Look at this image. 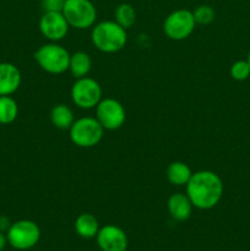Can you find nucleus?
<instances>
[{
    "label": "nucleus",
    "instance_id": "nucleus-1",
    "mask_svg": "<svg viewBox=\"0 0 250 251\" xmlns=\"http://www.w3.org/2000/svg\"><path fill=\"white\" fill-rule=\"evenodd\" d=\"M185 186L186 195L194 207L199 210H211L217 206L225 190L222 179L212 171H199L193 173Z\"/></svg>",
    "mask_w": 250,
    "mask_h": 251
},
{
    "label": "nucleus",
    "instance_id": "nucleus-2",
    "mask_svg": "<svg viewBox=\"0 0 250 251\" xmlns=\"http://www.w3.org/2000/svg\"><path fill=\"white\" fill-rule=\"evenodd\" d=\"M91 41L100 51L107 54L117 53L126 44V29L115 21H102L93 26Z\"/></svg>",
    "mask_w": 250,
    "mask_h": 251
},
{
    "label": "nucleus",
    "instance_id": "nucleus-3",
    "mask_svg": "<svg viewBox=\"0 0 250 251\" xmlns=\"http://www.w3.org/2000/svg\"><path fill=\"white\" fill-rule=\"evenodd\" d=\"M71 54L56 42L43 44L34 53V60L42 70L51 75H60L69 70Z\"/></svg>",
    "mask_w": 250,
    "mask_h": 251
},
{
    "label": "nucleus",
    "instance_id": "nucleus-4",
    "mask_svg": "<svg viewBox=\"0 0 250 251\" xmlns=\"http://www.w3.org/2000/svg\"><path fill=\"white\" fill-rule=\"evenodd\" d=\"M70 139L74 145L81 149H91L100 144L103 139L104 129L96 118L85 117L75 120L71 127Z\"/></svg>",
    "mask_w": 250,
    "mask_h": 251
},
{
    "label": "nucleus",
    "instance_id": "nucleus-5",
    "mask_svg": "<svg viewBox=\"0 0 250 251\" xmlns=\"http://www.w3.org/2000/svg\"><path fill=\"white\" fill-rule=\"evenodd\" d=\"M61 12L69 26L77 29L93 27L97 20V9L91 0H65Z\"/></svg>",
    "mask_w": 250,
    "mask_h": 251
},
{
    "label": "nucleus",
    "instance_id": "nucleus-6",
    "mask_svg": "<svg viewBox=\"0 0 250 251\" xmlns=\"http://www.w3.org/2000/svg\"><path fill=\"white\" fill-rule=\"evenodd\" d=\"M7 243L16 250L32 249L41 239V229L33 221L20 220L11 223L6 232Z\"/></svg>",
    "mask_w": 250,
    "mask_h": 251
},
{
    "label": "nucleus",
    "instance_id": "nucleus-7",
    "mask_svg": "<svg viewBox=\"0 0 250 251\" xmlns=\"http://www.w3.org/2000/svg\"><path fill=\"white\" fill-rule=\"evenodd\" d=\"M71 100L81 109H92L102 100V87L95 78L88 76L76 78L71 87Z\"/></svg>",
    "mask_w": 250,
    "mask_h": 251
},
{
    "label": "nucleus",
    "instance_id": "nucleus-8",
    "mask_svg": "<svg viewBox=\"0 0 250 251\" xmlns=\"http://www.w3.org/2000/svg\"><path fill=\"white\" fill-rule=\"evenodd\" d=\"M196 27L193 11L188 9L174 10L164 20L163 31L169 39L183 41L194 32Z\"/></svg>",
    "mask_w": 250,
    "mask_h": 251
},
{
    "label": "nucleus",
    "instance_id": "nucleus-9",
    "mask_svg": "<svg viewBox=\"0 0 250 251\" xmlns=\"http://www.w3.org/2000/svg\"><path fill=\"white\" fill-rule=\"evenodd\" d=\"M96 119L104 130H118L124 125L126 119L125 108L119 100L114 98L100 100L96 107Z\"/></svg>",
    "mask_w": 250,
    "mask_h": 251
},
{
    "label": "nucleus",
    "instance_id": "nucleus-10",
    "mask_svg": "<svg viewBox=\"0 0 250 251\" xmlns=\"http://www.w3.org/2000/svg\"><path fill=\"white\" fill-rule=\"evenodd\" d=\"M69 26L61 11H46L39 20V31L44 38L50 42H59L68 34Z\"/></svg>",
    "mask_w": 250,
    "mask_h": 251
},
{
    "label": "nucleus",
    "instance_id": "nucleus-11",
    "mask_svg": "<svg viewBox=\"0 0 250 251\" xmlns=\"http://www.w3.org/2000/svg\"><path fill=\"white\" fill-rule=\"evenodd\" d=\"M96 239L102 251H125L127 248L126 233L114 225H107L100 228Z\"/></svg>",
    "mask_w": 250,
    "mask_h": 251
},
{
    "label": "nucleus",
    "instance_id": "nucleus-12",
    "mask_svg": "<svg viewBox=\"0 0 250 251\" xmlns=\"http://www.w3.org/2000/svg\"><path fill=\"white\" fill-rule=\"evenodd\" d=\"M21 71L11 63H0V96H11L21 85Z\"/></svg>",
    "mask_w": 250,
    "mask_h": 251
},
{
    "label": "nucleus",
    "instance_id": "nucleus-13",
    "mask_svg": "<svg viewBox=\"0 0 250 251\" xmlns=\"http://www.w3.org/2000/svg\"><path fill=\"white\" fill-rule=\"evenodd\" d=\"M167 207L173 220L178 222H185L190 218L194 206L186 194L176 193L169 196Z\"/></svg>",
    "mask_w": 250,
    "mask_h": 251
},
{
    "label": "nucleus",
    "instance_id": "nucleus-14",
    "mask_svg": "<svg viewBox=\"0 0 250 251\" xmlns=\"http://www.w3.org/2000/svg\"><path fill=\"white\" fill-rule=\"evenodd\" d=\"M191 176H193V172H191L190 167L184 162H172L167 168V179L169 183L175 186L186 185L190 180Z\"/></svg>",
    "mask_w": 250,
    "mask_h": 251
},
{
    "label": "nucleus",
    "instance_id": "nucleus-15",
    "mask_svg": "<svg viewBox=\"0 0 250 251\" xmlns=\"http://www.w3.org/2000/svg\"><path fill=\"white\" fill-rule=\"evenodd\" d=\"M92 68V59L85 51H76L70 55L69 71L75 78L86 77Z\"/></svg>",
    "mask_w": 250,
    "mask_h": 251
},
{
    "label": "nucleus",
    "instance_id": "nucleus-16",
    "mask_svg": "<svg viewBox=\"0 0 250 251\" xmlns=\"http://www.w3.org/2000/svg\"><path fill=\"white\" fill-rule=\"evenodd\" d=\"M50 122L56 129L69 130L75 122L73 109L63 103L54 105L50 110Z\"/></svg>",
    "mask_w": 250,
    "mask_h": 251
},
{
    "label": "nucleus",
    "instance_id": "nucleus-17",
    "mask_svg": "<svg viewBox=\"0 0 250 251\" xmlns=\"http://www.w3.org/2000/svg\"><path fill=\"white\" fill-rule=\"evenodd\" d=\"M75 230L81 238L92 239L100 230V223L91 213H81L75 221Z\"/></svg>",
    "mask_w": 250,
    "mask_h": 251
},
{
    "label": "nucleus",
    "instance_id": "nucleus-18",
    "mask_svg": "<svg viewBox=\"0 0 250 251\" xmlns=\"http://www.w3.org/2000/svg\"><path fill=\"white\" fill-rule=\"evenodd\" d=\"M19 105L10 96H0V124L7 125L16 120Z\"/></svg>",
    "mask_w": 250,
    "mask_h": 251
},
{
    "label": "nucleus",
    "instance_id": "nucleus-19",
    "mask_svg": "<svg viewBox=\"0 0 250 251\" xmlns=\"http://www.w3.org/2000/svg\"><path fill=\"white\" fill-rule=\"evenodd\" d=\"M114 21L118 25H120L123 28H130L136 21L135 7L131 4H127V2H123V4L118 5L114 11Z\"/></svg>",
    "mask_w": 250,
    "mask_h": 251
},
{
    "label": "nucleus",
    "instance_id": "nucleus-20",
    "mask_svg": "<svg viewBox=\"0 0 250 251\" xmlns=\"http://www.w3.org/2000/svg\"><path fill=\"white\" fill-rule=\"evenodd\" d=\"M194 19H195L196 25H201V26H207L211 22H213L216 17L215 9L211 5H199L195 10L193 11Z\"/></svg>",
    "mask_w": 250,
    "mask_h": 251
},
{
    "label": "nucleus",
    "instance_id": "nucleus-21",
    "mask_svg": "<svg viewBox=\"0 0 250 251\" xmlns=\"http://www.w3.org/2000/svg\"><path fill=\"white\" fill-rule=\"evenodd\" d=\"M229 73L235 81H245L250 76V66L247 60H238L230 66Z\"/></svg>",
    "mask_w": 250,
    "mask_h": 251
},
{
    "label": "nucleus",
    "instance_id": "nucleus-22",
    "mask_svg": "<svg viewBox=\"0 0 250 251\" xmlns=\"http://www.w3.org/2000/svg\"><path fill=\"white\" fill-rule=\"evenodd\" d=\"M65 0H42L43 11H61Z\"/></svg>",
    "mask_w": 250,
    "mask_h": 251
},
{
    "label": "nucleus",
    "instance_id": "nucleus-23",
    "mask_svg": "<svg viewBox=\"0 0 250 251\" xmlns=\"http://www.w3.org/2000/svg\"><path fill=\"white\" fill-rule=\"evenodd\" d=\"M10 226H11V223H10L9 218L5 217V216H0V232L1 233L7 232Z\"/></svg>",
    "mask_w": 250,
    "mask_h": 251
},
{
    "label": "nucleus",
    "instance_id": "nucleus-24",
    "mask_svg": "<svg viewBox=\"0 0 250 251\" xmlns=\"http://www.w3.org/2000/svg\"><path fill=\"white\" fill-rule=\"evenodd\" d=\"M6 243H7L6 237L4 235V233L0 232V251H2L5 249V247H6Z\"/></svg>",
    "mask_w": 250,
    "mask_h": 251
},
{
    "label": "nucleus",
    "instance_id": "nucleus-25",
    "mask_svg": "<svg viewBox=\"0 0 250 251\" xmlns=\"http://www.w3.org/2000/svg\"><path fill=\"white\" fill-rule=\"evenodd\" d=\"M247 61H248V64H249V66H250V50H249V53H248V58H247Z\"/></svg>",
    "mask_w": 250,
    "mask_h": 251
}]
</instances>
